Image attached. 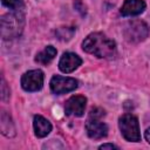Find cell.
Listing matches in <instances>:
<instances>
[{
	"label": "cell",
	"mask_w": 150,
	"mask_h": 150,
	"mask_svg": "<svg viewBox=\"0 0 150 150\" xmlns=\"http://www.w3.org/2000/svg\"><path fill=\"white\" fill-rule=\"evenodd\" d=\"M149 35V27L142 20H131L124 26V36L129 42L144 41Z\"/></svg>",
	"instance_id": "4"
},
{
	"label": "cell",
	"mask_w": 150,
	"mask_h": 150,
	"mask_svg": "<svg viewBox=\"0 0 150 150\" xmlns=\"http://www.w3.org/2000/svg\"><path fill=\"white\" fill-rule=\"evenodd\" d=\"M86 130L90 138L100 139L108 135V125L101 122V118H88L86 122Z\"/></svg>",
	"instance_id": "8"
},
{
	"label": "cell",
	"mask_w": 150,
	"mask_h": 150,
	"mask_svg": "<svg viewBox=\"0 0 150 150\" xmlns=\"http://www.w3.org/2000/svg\"><path fill=\"white\" fill-rule=\"evenodd\" d=\"M1 2L11 11H23L25 8L23 0H1Z\"/></svg>",
	"instance_id": "13"
},
{
	"label": "cell",
	"mask_w": 150,
	"mask_h": 150,
	"mask_svg": "<svg viewBox=\"0 0 150 150\" xmlns=\"http://www.w3.org/2000/svg\"><path fill=\"white\" fill-rule=\"evenodd\" d=\"M118 127L122 136L129 142H139L141 131L137 117L131 114H124L118 120Z\"/></svg>",
	"instance_id": "3"
},
{
	"label": "cell",
	"mask_w": 150,
	"mask_h": 150,
	"mask_svg": "<svg viewBox=\"0 0 150 150\" xmlns=\"http://www.w3.org/2000/svg\"><path fill=\"white\" fill-rule=\"evenodd\" d=\"M105 115L104 110L101 108H93L89 112V117L90 118H102Z\"/></svg>",
	"instance_id": "14"
},
{
	"label": "cell",
	"mask_w": 150,
	"mask_h": 150,
	"mask_svg": "<svg viewBox=\"0 0 150 150\" xmlns=\"http://www.w3.org/2000/svg\"><path fill=\"white\" fill-rule=\"evenodd\" d=\"M82 63V59L76 55L75 53H64L60 61H59V69L62 71V73H66V74H69L71 71H74L75 69H77Z\"/></svg>",
	"instance_id": "9"
},
{
	"label": "cell",
	"mask_w": 150,
	"mask_h": 150,
	"mask_svg": "<svg viewBox=\"0 0 150 150\" xmlns=\"http://www.w3.org/2000/svg\"><path fill=\"white\" fill-rule=\"evenodd\" d=\"M84 52L100 59H110L116 54V43L103 33H91L82 42Z\"/></svg>",
	"instance_id": "1"
},
{
	"label": "cell",
	"mask_w": 150,
	"mask_h": 150,
	"mask_svg": "<svg viewBox=\"0 0 150 150\" xmlns=\"http://www.w3.org/2000/svg\"><path fill=\"white\" fill-rule=\"evenodd\" d=\"M100 149H102V150H104V149H118V146H116L114 144H110V143H107V144H102L100 146Z\"/></svg>",
	"instance_id": "15"
},
{
	"label": "cell",
	"mask_w": 150,
	"mask_h": 150,
	"mask_svg": "<svg viewBox=\"0 0 150 150\" xmlns=\"http://www.w3.org/2000/svg\"><path fill=\"white\" fill-rule=\"evenodd\" d=\"M144 137H145V139L150 143V128H148V129L145 130V132H144Z\"/></svg>",
	"instance_id": "16"
},
{
	"label": "cell",
	"mask_w": 150,
	"mask_h": 150,
	"mask_svg": "<svg viewBox=\"0 0 150 150\" xmlns=\"http://www.w3.org/2000/svg\"><path fill=\"white\" fill-rule=\"evenodd\" d=\"M50 90L56 94H66L69 91H73L77 88L79 82L74 77H68V76H61V75H55L50 80Z\"/></svg>",
	"instance_id": "5"
},
{
	"label": "cell",
	"mask_w": 150,
	"mask_h": 150,
	"mask_svg": "<svg viewBox=\"0 0 150 150\" xmlns=\"http://www.w3.org/2000/svg\"><path fill=\"white\" fill-rule=\"evenodd\" d=\"M33 127H34V132L35 136L39 138L46 137L50 131H52V124L50 122L45 118L41 115H35L33 120Z\"/></svg>",
	"instance_id": "11"
},
{
	"label": "cell",
	"mask_w": 150,
	"mask_h": 150,
	"mask_svg": "<svg viewBox=\"0 0 150 150\" xmlns=\"http://www.w3.org/2000/svg\"><path fill=\"white\" fill-rule=\"evenodd\" d=\"M55 56H56V49L53 46H47V47H45L43 50H41L40 53L36 54L35 61L41 64H48L54 60Z\"/></svg>",
	"instance_id": "12"
},
{
	"label": "cell",
	"mask_w": 150,
	"mask_h": 150,
	"mask_svg": "<svg viewBox=\"0 0 150 150\" xmlns=\"http://www.w3.org/2000/svg\"><path fill=\"white\" fill-rule=\"evenodd\" d=\"M86 103H87V98L82 95H74V96L69 97L64 104L66 115L75 116V117L83 116L84 109H86Z\"/></svg>",
	"instance_id": "7"
},
{
	"label": "cell",
	"mask_w": 150,
	"mask_h": 150,
	"mask_svg": "<svg viewBox=\"0 0 150 150\" xmlns=\"http://www.w3.org/2000/svg\"><path fill=\"white\" fill-rule=\"evenodd\" d=\"M43 73L40 69L26 71L21 77V87L26 91H38L43 86Z\"/></svg>",
	"instance_id": "6"
},
{
	"label": "cell",
	"mask_w": 150,
	"mask_h": 150,
	"mask_svg": "<svg viewBox=\"0 0 150 150\" xmlns=\"http://www.w3.org/2000/svg\"><path fill=\"white\" fill-rule=\"evenodd\" d=\"M145 9V2L143 0H124L121 7V14L123 16H135L143 13Z\"/></svg>",
	"instance_id": "10"
},
{
	"label": "cell",
	"mask_w": 150,
	"mask_h": 150,
	"mask_svg": "<svg viewBox=\"0 0 150 150\" xmlns=\"http://www.w3.org/2000/svg\"><path fill=\"white\" fill-rule=\"evenodd\" d=\"M23 11H12L1 18V35L4 39H12L20 35L23 28Z\"/></svg>",
	"instance_id": "2"
}]
</instances>
